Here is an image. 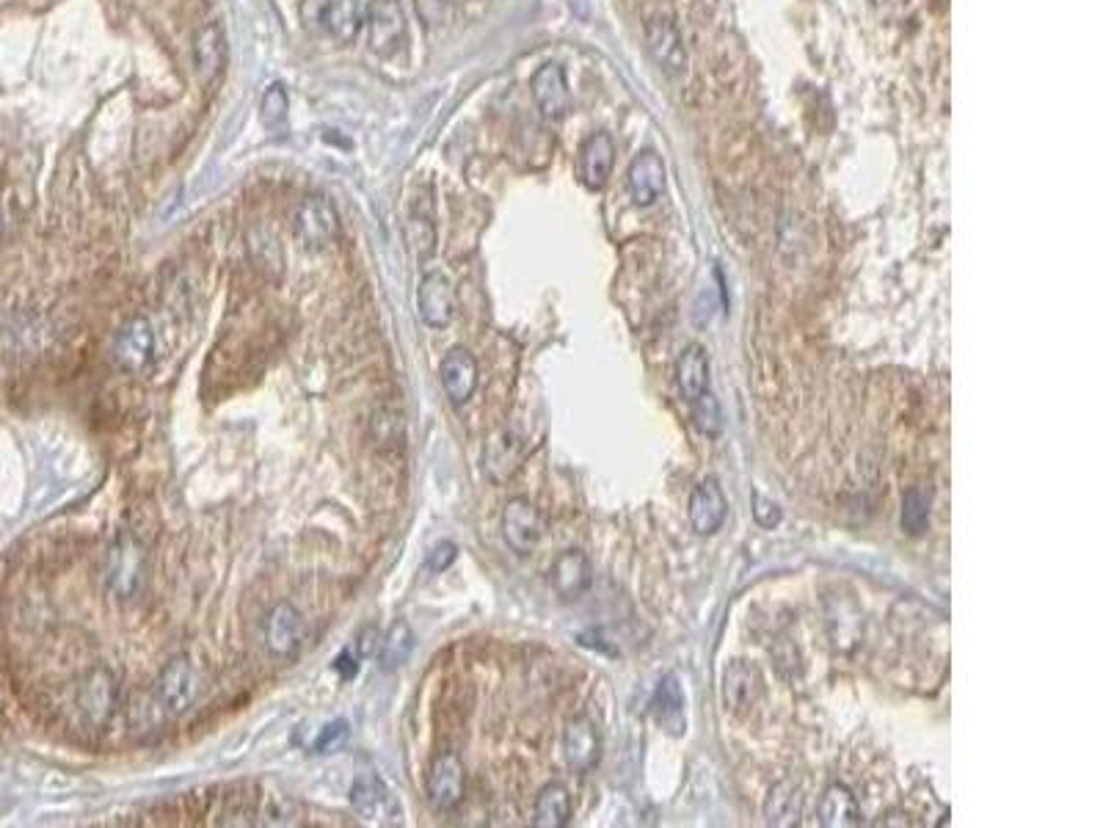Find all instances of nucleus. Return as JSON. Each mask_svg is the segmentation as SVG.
Returning <instances> with one entry per match:
<instances>
[{
    "label": "nucleus",
    "instance_id": "f257e3e1",
    "mask_svg": "<svg viewBox=\"0 0 1103 828\" xmlns=\"http://www.w3.org/2000/svg\"><path fill=\"white\" fill-rule=\"evenodd\" d=\"M144 572H147L144 545H141L133 533H119L117 541L108 547L106 567H102V575H106V582L108 588H111L113 597L133 599L136 593L141 591Z\"/></svg>",
    "mask_w": 1103,
    "mask_h": 828
},
{
    "label": "nucleus",
    "instance_id": "f03ea898",
    "mask_svg": "<svg viewBox=\"0 0 1103 828\" xmlns=\"http://www.w3.org/2000/svg\"><path fill=\"white\" fill-rule=\"evenodd\" d=\"M78 710L91 729H106L119 710V679L111 668L97 666L78 688Z\"/></svg>",
    "mask_w": 1103,
    "mask_h": 828
},
{
    "label": "nucleus",
    "instance_id": "7ed1b4c3",
    "mask_svg": "<svg viewBox=\"0 0 1103 828\" xmlns=\"http://www.w3.org/2000/svg\"><path fill=\"white\" fill-rule=\"evenodd\" d=\"M156 696H158V705L163 707L166 716L180 718V716H185L188 710H191L193 701H197V696H199V677H197V668H193L191 658H185V655H177V658H171L169 662H166L163 671L158 674Z\"/></svg>",
    "mask_w": 1103,
    "mask_h": 828
},
{
    "label": "nucleus",
    "instance_id": "20e7f679",
    "mask_svg": "<svg viewBox=\"0 0 1103 828\" xmlns=\"http://www.w3.org/2000/svg\"><path fill=\"white\" fill-rule=\"evenodd\" d=\"M156 331L147 318H133L119 329L117 340H113L111 357L122 373L141 376L152 368L156 362Z\"/></svg>",
    "mask_w": 1103,
    "mask_h": 828
},
{
    "label": "nucleus",
    "instance_id": "39448f33",
    "mask_svg": "<svg viewBox=\"0 0 1103 828\" xmlns=\"http://www.w3.org/2000/svg\"><path fill=\"white\" fill-rule=\"evenodd\" d=\"M502 539L517 556H530L544 539V517L528 497H513L502 508Z\"/></svg>",
    "mask_w": 1103,
    "mask_h": 828
},
{
    "label": "nucleus",
    "instance_id": "423d86ee",
    "mask_svg": "<svg viewBox=\"0 0 1103 828\" xmlns=\"http://www.w3.org/2000/svg\"><path fill=\"white\" fill-rule=\"evenodd\" d=\"M409 33L405 11L400 0H370L368 9V39L370 50L384 59L398 53Z\"/></svg>",
    "mask_w": 1103,
    "mask_h": 828
},
{
    "label": "nucleus",
    "instance_id": "0eeeda50",
    "mask_svg": "<svg viewBox=\"0 0 1103 828\" xmlns=\"http://www.w3.org/2000/svg\"><path fill=\"white\" fill-rule=\"evenodd\" d=\"M295 236L304 243L307 249H323L329 247L331 241L340 232V216H337L334 202L323 193H315V197H307L301 202V208L295 210Z\"/></svg>",
    "mask_w": 1103,
    "mask_h": 828
},
{
    "label": "nucleus",
    "instance_id": "6e6552de",
    "mask_svg": "<svg viewBox=\"0 0 1103 828\" xmlns=\"http://www.w3.org/2000/svg\"><path fill=\"white\" fill-rule=\"evenodd\" d=\"M467 768L455 751H442L431 765L428 776V798L439 812H455L464 801Z\"/></svg>",
    "mask_w": 1103,
    "mask_h": 828
},
{
    "label": "nucleus",
    "instance_id": "1a4fd4ad",
    "mask_svg": "<svg viewBox=\"0 0 1103 828\" xmlns=\"http://www.w3.org/2000/svg\"><path fill=\"white\" fill-rule=\"evenodd\" d=\"M304 619L299 610L290 602L273 605L271 613L265 616V627H262V638H265V649L271 658L290 660L301 652L304 647Z\"/></svg>",
    "mask_w": 1103,
    "mask_h": 828
},
{
    "label": "nucleus",
    "instance_id": "9d476101",
    "mask_svg": "<svg viewBox=\"0 0 1103 828\" xmlns=\"http://www.w3.org/2000/svg\"><path fill=\"white\" fill-rule=\"evenodd\" d=\"M645 44H649V53L654 56L662 72H668L671 78H682L688 72L690 59L688 50H684V39L668 17H654L645 26Z\"/></svg>",
    "mask_w": 1103,
    "mask_h": 828
},
{
    "label": "nucleus",
    "instance_id": "9b49d317",
    "mask_svg": "<svg viewBox=\"0 0 1103 828\" xmlns=\"http://www.w3.org/2000/svg\"><path fill=\"white\" fill-rule=\"evenodd\" d=\"M563 757L565 765L580 776L591 774L602 759V738H599L596 724L588 716H576L565 724Z\"/></svg>",
    "mask_w": 1103,
    "mask_h": 828
},
{
    "label": "nucleus",
    "instance_id": "f8f14e48",
    "mask_svg": "<svg viewBox=\"0 0 1103 828\" xmlns=\"http://www.w3.org/2000/svg\"><path fill=\"white\" fill-rule=\"evenodd\" d=\"M417 310L425 327L448 329L455 318V290L444 273H428L417 290Z\"/></svg>",
    "mask_w": 1103,
    "mask_h": 828
},
{
    "label": "nucleus",
    "instance_id": "ddd939ff",
    "mask_svg": "<svg viewBox=\"0 0 1103 828\" xmlns=\"http://www.w3.org/2000/svg\"><path fill=\"white\" fill-rule=\"evenodd\" d=\"M442 390L455 407H464L478 390V359L467 348H450L439 365Z\"/></svg>",
    "mask_w": 1103,
    "mask_h": 828
},
{
    "label": "nucleus",
    "instance_id": "4468645a",
    "mask_svg": "<svg viewBox=\"0 0 1103 828\" xmlns=\"http://www.w3.org/2000/svg\"><path fill=\"white\" fill-rule=\"evenodd\" d=\"M725 513H729V500H725L723 489L714 478H704L699 487L693 489L688 502L690 525L699 536H712L723 528Z\"/></svg>",
    "mask_w": 1103,
    "mask_h": 828
},
{
    "label": "nucleus",
    "instance_id": "2eb2a0df",
    "mask_svg": "<svg viewBox=\"0 0 1103 828\" xmlns=\"http://www.w3.org/2000/svg\"><path fill=\"white\" fill-rule=\"evenodd\" d=\"M550 580L554 593H558L563 602H576V599L585 597L588 588L593 586L591 561H588V556L582 550L560 552L550 569Z\"/></svg>",
    "mask_w": 1103,
    "mask_h": 828
},
{
    "label": "nucleus",
    "instance_id": "dca6fc26",
    "mask_svg": "<svg viewBox=\"0 0 1103 828\" xmlns=\"http://www.w3.org/2000/svg\"><path fill=\"white\" fill-rule=\"evenodd\" d=\"M530 89H533L535 106H539V111L544 113L547 119H560L569 113L571 91H569V81H565L563 67L560 64L539 67L533 81H530Z\"/></svg>",
    "mask_w": 1103,
    "mask_h": 828
},
{
    "label": "nucleus",
    "instance_id": "f3484780",
    "mask_svg": "<svg viewBox=\"0 0 1103 828\" xmlns=\"http://www.w3.org/2000/svg\"><path fill=\"white\" fill-rule=\"evenodd\" d=\"M762 696V674L745 660H734L723 674V705L731 712H748Z\"/></svg>",
    "mask_w": 1103,
    "mask_h": 828
},
{
    "label": "nucleus",
    "instance_id": "a211bd4d",
    "mask_svg": "<svg viewBox=\"0 0 1103 828\" xmlns=\"http://www.w3.org/2000/svg\"><path fill=\"white\" fill-rule=\"evenodd\" d=\"M626 186H630L634 204H640V208L654 204L665 191V163H662V158L656 152H640L630 163V171H626Z\"/></svg>",
    "mask_w": 1103,
    "mask_h": 828
},
{
    "label": "nucleus",
    "instance_id": "6ab92c4d",
    "mask_svg": "<svg viewBox=\"0 0 1103 828\" xmlns=\"http://www.w3.org/2000/svg\"><path fill=\"white\" fill-rule=\"evenodd\" d=\"M613 163H615V144L608 133H593L591 139L582 144L580 150V161H576V171H580L582 186H588L591 191H599L604 188V182L613 174Z\"/></svg>",
    "mask_w": 1103,
    "mask_h": 828
},
{
    "label": "nucleus",
    "instance_id": "aec40b11",
    "mask_svg": "<svg viewBox=\"0 0 1103 828\" xmlns=\"http://www.w3.org/2000/svg\"><path fill=\"white\" fill-rule=\"evenodd\" d=\"M227 37L219 22H208L193 39V67L204 83L215 81L227 67Z\"/></svg>",
    "mask_w": 1103,
    "mask_h": 828
},
{
    "label": "nucleus",
    "instance_id": "412c9836",
    "mask_svg": "<svg viewBox=\"0 0 1103 828\" xmlns=\"http://www.w3.org/2000/svg\"><path fill=\"white\" fill-rule=\"evenodd\" d=\"M522 465V439L513 431L502 428L485 442L483 448V470L494 483L508 481Z\"/></svg>",
    "mask_w": 1103,
    "mask_h": 828
},
{
    "label": "nucleus",
    "instance_id": "4be33fe9",
    "mask_svg": "<svg viewBox=\"0 0 1103 828\" xmlns=\"http://www.w3.org/2000/svg\"><path fill=\"white\" fill-rule=\"evenodd\" d=\"M676 385L679 390H682L684 401L690 403L710 390V357H706L704 346L693 342V346H688L682 353H679Z\"/></svg>",
    "mask_w": 1103,
    "mask_h": 828
},
{
    "label": "nucleus",
    "instance_id": "5701e85b",
    "mask_svg": "<svg viewBox=\"0 0 1103 828\" xmlns=\"http://www.w3.org/2000/svg\"><path fill=\"white\" fill-rule=\"evenodd\" d=\"M651 710H654V721L660 724L665 732L682 735L688 721H684V694L676 677H662L651 699Z\"/></svg>",
    "mask_w": 1103,
    "mask_h": 828
},
{
    "label": "nucleus",
    "instance_id": "b1692460",
    "mask_svg": "<svg viewBox=\"0 0 1103 828\" xmlns=\"http://www.w3.org/2000/svg\"><path fill=\"white\" fill-rule=\"evenodd\" d=\"M820 824L825 828H853L864 824L861 807L855 801L853 790L844 785H831L820 798Z\"/></svg>",
    "mask_w": 1103,
    "mask_h": 828
},
{
    "label": "nucleus",
    "instance_id": "393cba45",
    "mask_svg": "<svg viewBox=\"0 0 1103 828\" xmlns=\"http://www.w3.org/2000/svg\"><path fill=\"white\" fill-rule=\"evenodd\" d=\"M803 815V790L798 781L784 779L770 790L764 801V820L770 826H798Z\"/></svg>",
    "mask_w": 1103,
    "mask_h": 828
},
{
    "label": "nucleus",
    "instance_id": "a878e982",
    "mask_svg": "<svg viewBox=\"0 0 1103 828\" xmlns=\"http://www.w3.org/2000/svg\"><path fill=\"white\" fill-rule=\"evenodd\" d=\"M569 820H571L569 787L560 785V781H550L547 787H541V792L535 796L533 826L535 828H563V826H569Z\"/></svg>",
    "mask_w": 1103,
    "mask_h": 828
},
{
    "label": "nucleus",
    "instance_id": "bb28decb",
    "mask_svg": "<svg viewBox=\"0 0 1103 828\" xmlns=\"http://www.w3.org/2000/svg\"><path fill=\"white\" fill-rule=\"evenodd\" d=\"M323 26L337 42H353L362 28V0H325Z\"/></svg>",
    "mask_w": 1103,
    "mask_h": 828
},
{
    "label": "nucleus",
    "instance_id": "cd10ccee",
    "mask_svg": "<svg viewBox=\"0 0 1103 828\" xmlns=\"http://www.w3.org/2000/svg\"><path fill=\"white\" fill-rule=\"evenodd\" d=\"M387 787L381 785L379 776L373 774H359L357 781H353L351 790V807L353 812L362 815L364 820H375L384 815L387 809Z\"/></svg>",
    "mask_w": 1103,
    "mask_h": 828
},
{
    "label": "nucleus",
    "instance_id": "c85d7f7f",
    "mask_svg": "<svg viewBox=\"0 0 1103 828\" xmlns=\"http://www.w3.org/2000/svg\"><path fill=\"white\" fill-rule=\"evenodd\" d=\"M414 652V632L405 621H394L387 636L379 641V662L384 671H394L403 666Z\"/></svg>",
    "mask_w": 1103,
    "mask_h": 828
},
{
    "label": "nucleus",
    "instance_id": "c756f323",
    "mask_svg": "<svg viewBox=\"0 0 1103 828\" xmlns=\"http://www.w3.org/2000/svg\"><path fill=\"white\" fill-rule=\"evenodd\" d=\"M930 508H933V495L924 487L908 489L902 497V513L900 525L908 536H922L930 528Z\"/></svg>",
    "mask_w": 1103,
    "mask_h": 828
},
{
    "label": "nucleus",
    "instance_id": "7c9ffc66",
    "mask_svg": "<svg viewBox=\"0 0 1103 828\" xmlns=\"http://www.w3.org/2000/svg\"><path fill=\"white\" fill-rule=\"evenodd\" d=\"M409 236H411V247L417 249V257L420 260H428L437 249V225H433L431 213L420 208V202L414 204L409 219Z\"/></svg>",
    "mask_w": 1103,
    "mask_h": 828
},
{
    "label": "nucleus",
    "instance_id": "2f4dec72",
    "mask_svg": "<svg viewBox=\"0 0 1103 828\" xmlns=\"http://www.w3.org/2000/svg\"><path fill=\"white\" fill-rule=\"evenodd\" d=\"M693 420H695V426H699L701 431L706 433V437H718L720 428H723V415H720V403H718V398H714L710 390H706L704 396L695 398V401H693Z\"/></svg>",
    "mask_w": 1103,
    "mask_h": 828
},
{
    "label": "nucleus",
    "instance_id": "473e14b6",
    "mask_svg": "<svg viewBox=\"0 0 1103 828\" xmlns=\"http://www.w3.org/2000/svg\"><path fill=\"white\" fill-rule=\"evenodd\" d=\"M288 111H290L288 91H284L279 83L271 86V89L265 91V97H262V108H260L262 122L273 130L282 128V124L288 122Z\"/></svg>",
    "mask_w": 1103,
    "mask_h": 828
},
{
    "label": "nucleus",
    "instance_id": "72a5a7b5",
    "mask_svg": "<svg viewBox=\"0 0 1103 828\" xmlns=\"http://www.w3.org/2000/svg\"><path fill=\"white\" fill-rule=\"evenodd\" d=\"M345 740H348V724L334 721V724H329L323 732H320L315 751L318 754H331V751H337V748H340L342 744H345Z\"/></svg>",
    "mask_w": 1103,
    "mask_h": 828
},
{
    "label": "nucleus",
    "instance_id": "f704fd0d",
    "mask_svg": "<svg viewBox=\"0 0 1103 828\" xmlns=\"http://www.w3.org/2000/svg\"><path fill=\"white\" fill-rule=\"evenodd\" d=\"M753 517L762 528H773V525L781 522V508L775 506L773 500H768L764 495H753Z\"/></svg>",
    "mask_w": 1103,
    "mask_h": 828
},
{
    "label": "nucleus",
    "instance_id": "c9c22d12",
    "mask_svg": "<svg viewBox=\"0 0 1103 828\" xmlns=\"http://www.w3.org/2000/svg\"><path fill=\"white\" fill-rule=\"evenodd\" d=\"M417 6V17H420L425 26H439L444 20V11H448V0H414Z\"/></svg>",
    "mask_w": 1103,
    "mask_h": 828
},
{
    "label": "nucleus",
    "instance_id": "e433bc0d",
    "mask_svg": "<svg viewBox=\"0 0 1103 828\" xmlns=\"http://www.w3.org/2000/svg\"><path fill=\"white\" fill-rule=\"evenodd\" d=\"M459 558V547L453 545V541H442V545H437L433 547V552H431V569L433 572H444V569L450 567V563Z\"/></svg>",
    "mask_w": 1103,
    "mask_h": 828
},
{
    "label": "nucleus",
    "instance_id": "4c0bfd02",
    "mask_svg": "<svg viewBox=\"0 0 1103 828\" xmlns=\"http://www.w3.org/2000/svg\"><path fill=\"white\" fill-rule=\"evenodd\" d=\"M375 649H379V632H375V627H368L359 638V658H368Z\"/></svg>",
    "mask_w": 1103,
    "mask_h": 828
},
{
    "label": "nucleus",
    "instance_id": "58836bf2",
    "mask_svg": "<svg viewBox=\"0 0 1103 828\" xmlns=\"http://www.w3.org/2000/svg\"><path fill=\"white\" fill-rule=\"evenodd\" d=\"M0 238H3V213H0Z\"/></svg>",
    "mask_w": 1103,
    "mask_h": 828
}]
</instances>
